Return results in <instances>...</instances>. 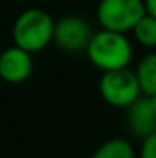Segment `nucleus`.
<instances>
[{
	"label": "nucleus",
	"mask_w": 156,
	"mask_h": 158,
	"mask_svg": "<svg viewBox=\"0 0 156 158\" xmlns=\"http://www.w3.org/2000/svg\"><path fill=\"white\" fill-rule=\"evenodd\" d=\"M139 158H156V131L143 140L139 148Z\"/></svg>",
	"instance_id": "nucleus-11"
},
{
	"label": "nucleus",
	"mask_w": 156,
	"mask_h": 158,
	"mask_svg": "<svg viewBox=\"0 0 156 158\" xmlns=\"http://www.w3.org/2000/svg\"><path fill=\"white\" fill-rule=\"evenodd\" d=\"M40 2H47V0H40Z\"/></svg>",
	"instance_id": "nucleus-14"
},
{
	"label": "nucleus",
	"mask_w": 156,
	"mask_h": 158,
	"mask_svg": "<svg viewBox=\"0 0 156 158\" xmlns=\"http://www.w3.org/2000/svg\"><path fill=\"white\" fill-rule=\"evenodd\" d=\"M86 56L94 67L102 73L128 67L133 61V46L126 34L101 29L94 32L87 44Z\"/></svg>",
	"instance_id": "nucleus-1"
},
{
	"label": "nucleus",
	"mask_w": 156,
	"mask_h": 158,
	"mask_svg": "<svg viewBox=\"0 0 156 158\" xmlns=\"http://www.w3.org/2000/svg\"><path fill=\"white\" fill-rule=\"evenodd\" d=\"M148 99H150V104H151V108H153V111L156 113V94H153V96H146Z\"/></svg>",
	"instance_id": "nucleus-13"
},
{
	"label": "nucleus",
	"mask_w": 156,
	"mask_h": 158,
	"mask_svg": "<svg viewBox=\"0 0 156 158\" xmlns=\"http://www.w3.org/2000/svg\"><path fill=\"white\" fill-rule=\"evenodd\" d=\"M92 34L94 32L86 19L79 15H66L55 22L52 42H55L61 51L77 54L82 51L86 52Z\"/></svg>",
	"instance_id": "nucleus-5"
},
{
	"label": "nucleus",
	"mask_w": 156,
	"mask_h": 158,
	"mask_svg": "<svg viewBox=\"0 0 156 158\" xmlns=\"http://www.w3.org/2000/svg\"><path fill=\"white\" fill-rule=\"evenodd\" d=\"M144 7H146V14L156 17V0H144Z\"/></svg>",
	"instance_id": "nucleus-12"
},
{
	"label": "nucleus",
	"mask_w": 156,
	"mask_h": 158,
	"mask_svg": "<svg viewBox=\"0 0 156 158\" xmlns=\"http://www.w3.org/2000/svg\"><path fill=\"white\" fill-rule=\"evenodd\" d=\"M99 94L109 106L126 110L136 99H139L143 93L134 71L124 67V69L102 73L99 79Z\"/></svg>",
	"instance_id": "nucleus-4"
},
{
	"label": "nucleus",
	"mask_w": 156,
	"mask_h": 158,
	"mask_svg": "<svg viewBox=\"0 0 156 158\" xmlns=\"http://www.w3.org/2000/svg\"><path fill=\"white\" fill-rule=\"evenodd\" d=\"M32 69H34L32 54L17 47L15 44L12 47H7L0 54V77L5 82L20 84L30 77Z\"/></svg>",
	"instance_id": "nucleus-6"
},
{
	"label": "nucleus",
	"mask_w": 156,
	"mask_h": 158,
	"mask_svg": "<svg viewBox=\"0 0 156 158\" xmlns=\"http://www.w3.org/2000/svg\"><path fill=\"white\" fill-rule=\"evenodd\" d=\"M54 19L46 10L32 7L15 19L12 29L14 42L17 47L30 52L44 51L54 39Z\"/></svg>",
	"instance_id": "nucleus-2"
},
{
	"label": "nucleus",
	"mask_w": 156,
	"mask_h": 158,
	"mask_svg": "<svg viewBox=\"0 0 156 158\" xmlns=\"http://www.w3.org/2000/svg\"><path fill=\"white\" fill-rule=\"evenodd\" d=\"M134 40L146 49H156V17L144 14L131 31Z\"/></svg>",
	"instance_id": "nucleus-10"
},
{
	"label": "nucleus",
	"mask_w": 156,
	"mask_h": 158,
	"mask_svg": "<svg viewBox=\"0 0 156 158\" xmlns=\"http://www.w3.org/2000/svg\"><path fill=\"white\" fill-rule=\"evenodd\" d=\"M126 110H128L126 125L136 138L144 140L156 131V113L153 111L150 99L146 96H141Z\"/></svg>",
	"instance_id": "nucleus-7"
},
{
	"label": "nucleus",
	"mask_w": 156,
	"mask_h": 158,
	"mask_svg": "<svg viewBox=\"0 0 156 158\" xmlns=\"http://www.w3.org/2000/svg\"><path fill=\"white\" fill-rule=\"evenodd\" d=\"M146 14L144 0H101L96 10L101 29L128 34Z\"/></svg>",
	"instance_id": "nucleus-3"
},
{
	"label": "nucleus",
	"mask_w": 156,
	"mask_h": 158,
	"mask_svg": "<svg viewBox=\"0 0 156 158\" xmlns=\"http://www.w3.org/2000/svg\"><path fill=\"white\" fill-rule=\"evenodd\" d=\"M91 158H136L134 148L124 138H111L101 143Z\"/></svg>",
	"instance_id": "nucleus-9"
},
{
	"label": "nucleus",
	"mask_w": 156,
	"mask_h": 158,
	"mask_svg": "<svg viewBox=\"0 0 156 158\" xmlns=\"http://www.w3.org/2000/svg\"><path fill=\"white\" fill-rule=\"evenodd\" d=\"M143 96L156 94V52L143 56L134 69Z\"/></svg>",
	"instance_id": "nucleus-8"
}]
</instances>
